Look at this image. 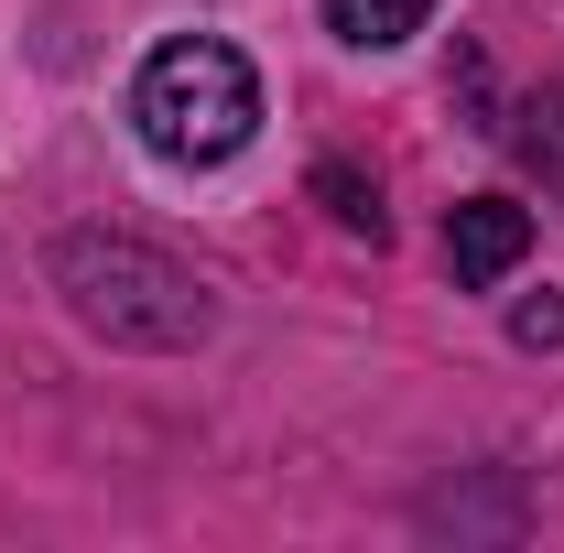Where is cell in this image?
<instances>
[{"label":"cell","mask_w":564,"mask_h":553,"mask_svg":"<svg viewBox=\"0 0 564 553\" xmlns=\"http://www.w3.org/2000/svg\"><path fill=\"white\" fill-rule=\"evenodd\" d=\"M510 337H521V347H564V304H554V293H532V304L510 315Z\"/></svg>","instance_id":"7"},{"label":"cell","mask_w":564,"mask_h":553,"mask_svg":"<svg viewBox=\"0 0 564 553\" xmlns=\"http://www.w3.org/2000/svg\"><path fill=\"white\" fill-rule=\"evenodd\" d=\"M521 152H532V163L564 185V87H543V98L521 109Z\"/></svg>","instance_id":"6"},{"label":"cell","mask_w":564,"mask_h":553,"mask_svg":"<svg viewBox=\"0 0 564 553\" xmlns=\"http://www.w3.org/2000/svg\"><path fill=\"white\" fill-rule=\"evenodd\" d=\"M131 120H141V141H152L163 163L207 174V163H228L239 141L261 131V76H250L239 44H217V33H174V44H152V66L131 76Z\"/></svg>","instance_id":"2"},{"label":"cell","mask_w":564,"mask_h":553,"mask_svg":"<svg viewBox=\"0 0 564 553\" xmlns=\"http://www.w3.org/2000/svg\"><path fill=\"white\" fill-rule=\"evenodd\" d=\"M55 293L76 304V326L109 347H196L217 326L207 282L185 261H163L152 239H120V228H66L55 239Z\"/></svg>","instance_id":"1"},{"label":"cell","mask_w":564,"mask_h":553,"mask_svg":"<svg viewBox=\"0 0 564 553\" xmlns=\"http://www.w3.org/2000/svg\"><path fill=\"white\" fill-rule=\"evenodd\" d=\"M423 11H434V0H326V33L358 44V55H391V44L423 33Z\"/></svg>","instance_id":"4"},{"label":"cell","mask_w":564,"mask_h":553,"mask_svg":"<svg viewBox=\"0 0 564 553\" xmlns=\"http://www.w3.org/2000/svg\"><path fill=\"white\" fill-rule=\"evenodd\" d=\"M521 250H532V207H510V196H467V207L445 217V272L467 282V293L510 282Z\"/></svg>","instance_id":"3"},{"label":"cell","mask_w":564,"mask_h":553,"mask_svg":"<svg viewBox=\"0 0 564 553\" xmlns=\"http://www.w3.org/2000/svg\"><path fill=\"white\" fill-rule=\"evenodd\" d=\"M315 207L337 217L348 239H369V250L391 239V217H380V185H369V174H348V163H315Z\"/></svg>","instance_id":"5"}]
</instances>
